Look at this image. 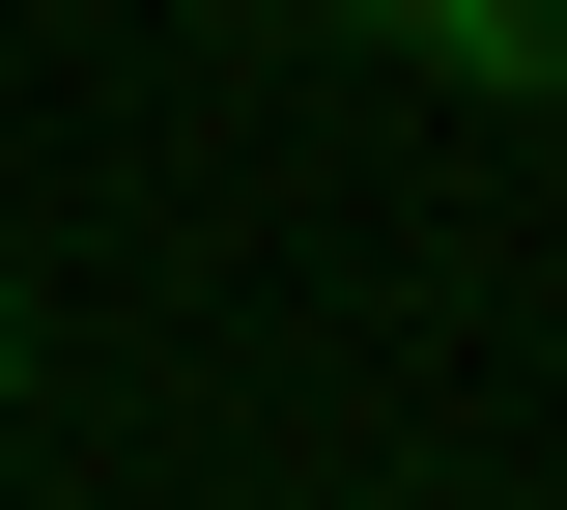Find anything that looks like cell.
<instances>
[{
    "label": "cell",
    "mask_w": 567,
    "mask_h": 510,
    "mask_svg": "<svg viewBox=\"0 0 567 510\" xmlns=\"http://www.w3.org/2000/svg\"><path fill=\"white\" fill-rule=\"evenodd\" d=\"M0 426H29V284H0Z\"/></svg>",
    "instance_id": "obj_2"
},
{
    "label": "cell",
    "mask_w": 567,
    "mask_h": 510,
    "mask_svg": "<svg viewBox=\"0 0 567 510\" xmlns=\"http://www.w3.org/2000/svg\"><path fill=\"white\" fill-rule=\"evenodd\" d=\"M284 29H369V58L483 85V114H567V0H284Z\"/></svg>",
    "instance_id": "obj_1"
}]
</instances>
